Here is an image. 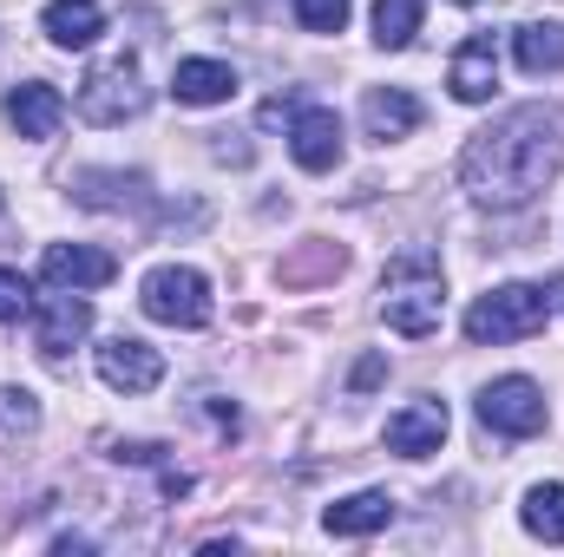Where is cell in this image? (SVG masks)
<instances>
[{
  "mask_svg": "<svg viewBox=\"0 0 564 557\" xmlns=\"http://www.w3.org/2000/svg\"><path fill=\"white\" fill-rule=\"evenodd\" d=\"M564 164V119L545 106H512L499 125H486L466 144L459 177L473 190V204L486 210H525Z\"/></svg>",
  "mask_w": 564,
  "mask_h": 557,
  "instance_id": "1",
  "label": "cell"
},
{
  "mask_svg": "<svg viewBox=\"0 0 564 557\" xmlns=\"http://www.w3.org/2000/svg\"><path fill=\"white\" fill-rule=\"evenodd\" d=\"M381 315L394 335L426 341L446 315V276H440V256L433 250H401L381 276Z\"/></svg>",
  "mask_w": 564,
  "mask_h": 557,
  "instance_id": "2",
  "label": "cell"
},
{
  "mask_svg": "<svg viewBox=\"0 0 564 557\" xmlns=\"http://www.w3.org/2000/svg\"><path fill=\"white\" fill-rule=\"evenodd\" d=\"M552 321V295L539 282H506V288H486L473 308H466V335L479 348H506V341H525Z\"/></svg>",
  "mask_w": 564,
  "mask_h": 557,
  "instance_id": "3",
  "label": "cell"
},
{
  "mask_svg": "<svg viewBox=\"0 0 564 557\" xmlns=\"http://www.w3.org/2000/svg\"><path fill=\"white\" fill-rule=\"evenodd\" d=\"M144 106H151V86H144L139 59H99L86 79H79V119H93V125H126V119H139Z\"/></svg>",
  "mask_w": 564,
  "mask_h": 557,
  "instance_id": "4",
  "label": "cell"
},
{
  "mask_svg": "<svg viewBox=\"0 0 564 557\" xmlns=\"http://www.w3.org/2000/svg\"><path fill=\"white\" fill-rule=\"evenodd\" d=\"M139 308L164 328H204L210 321V282L191 263H164V270H151L139 282Z\"/></svg>",
  "mask_w": 564,
  "mask_h": 557,
  "instance_id": "5",
  "label": "cell"
},
{
  "mask_svg": "<svg viewBox=\"0 0 564 557\" xmlns=\"http://www.w3.org/2000/svg\"><path fill=\"white\" fill-rule=\"evenodd\" d=\"M545 387L539 381H525V374H506V381H492L486 394H479V426L486 433H506V439H532V433H545Z\"/></svg>",
  "mask_w": 564,
  "mask_h": 557,
  "instance_id": "6",
  "label": "cell"
},
{
  "mask_svg": "<svg viewBox=\"0 0 564 557\" xmlns=\"http://www.w3.org/2000/svg\"><path fill=\"white\" fill-rule=\"evenodd\" d=\"M99 381L112 387V394H151L158 381H164V354L139 341V335H112L106 348H99Z\"/></svg>",
  "mask_w": 564,
  "mask_h": 557,
  "instance_id": "7",
  "label": "cell"
},
{
  "mask_svg": "<svg viewBox=\"0 0 564 557\" xmlns=\"http://www.w3.org/2000/svg\"><path fill=\"white\" fill-rule=\"evenodd\" d=\"M289 157L302 171H335L341 164V119L328 106H302L289 119Z\"/></svg>",
  "mask_w": 564,
  "mask_h": 557,
  "instance_id": "8",
  "label": "cell"
},
{
  "mask_svg": "<svg viewBox=\"0 0 564 557\" xmlns=\"http://www.w3.org/2000/svg\"><path fill=\"white\" fill-rule=\"evenodd\" d=\"M446 86H453L459 106H486V99L499 92V46H492V33H473V40L453 53Z\"/></svg>",
  "mask_w": 564,
  "mask_h": 557,
  "instance_id": "9",
  "label": "cell"
},
{
  "mask_svg": "<svg viewBox=\"0 0 564 557\" xmlns=\"http://www.w3.org/2000/svg\"><path fill=\"white\" fill-rule=\"evenodd\" d=\"M446 401H408L401 414H388V452H401V459H426V452H440V439H446Z\"/></svg>",
  "mask_w": 564,
  "mask_h": 557,
  "instance_id": "10",
  "label": "cell"
},
{
  "mask_svg": "<svg viewBox=\"0 0 564 557\" xmlns=\"http://www.w3.org/2000/svg\"><path fill=\"white\" fill-rule=\"evenodd\" d=\"M7 125L20 132V139H53L59 132V119H66V99L46 86V79H26V86H13L7 92Z\"/></svg>",
  "mask_w": 564,
  "mask_h": 557,
  "instance_id": "11",
  "label": "cell"
},
{
  "mask_svg": "<svg viewBox=\"0 0 564 557\" xmlns=\"http://www.w3.org/2000/svg\"><path fill=\"white\" fill-rule=\"evenodd\" d=\"M40 276L53 282V288H99V282L119 276V263L106 250H86V243H53L46 263H40Z\"/></svg>",
  "mask_w": 564,
  "mask_h": 557,
  "instance_id": "12",
  "label": "cell"
},
{
  "mask_svg": "<svg viewBox=\"0 0 564 557\" xmlns=\"http://www.w3.org/2000/svg\"><path fill=\"white\" fill-rule=\"evenodd\" d=\"M171 99L177 106H224V99H237V66H224V59H177Z\"/></svg>",
  "mask_w": 564,
  "mask_h": 557,
  "instance_id": "13",
  "label": "cell"
},
{
  "mask_svg": "<svg viewBox=\"0 0 564 557\" xmlns=\"http://www.w3.org/2000/svg\"><path fill=\"white\" fill-rule=\"evenodd\" d=\"M40 26H46V40H53V46L79 53V46H93V40L106 33V7H99V0H46Z\"/></svg>",
  "mask_w": 564,
  "mask_h": 557,
  "instance_id": "14",
  "label": "cell"
},
{
  "mask_svg": "<svg viewBox=\"0 0 564 557\" xmlns=\"http://www.w3.org/2000/svg\"><path fill=\"white\" fill-rule=\"evenodd\" d=\"M361 125H368V139L375 144H394V139H408L414 125H421V99L414 92H401V86H375L368 99H361Z\"/></svg>",
  "mask_w": 564,
  "mask_h": 557,
  "instance_id": "15",
  "label": "cell"
},
{
  "mask_svg": "<svg viewBox=\"0 0 564 557\" xmlns=\"http://www.w3.org/2000/svg\"><path fill=\"white\" fill-rule=\"evenodd\" d=\"M322 525H328L335 538H375V532H388V525H394V499H388V492H355V499H335V505L322 512Z\"/></svg>",
  "mask_w": 564,
  "mask_h": 557,
  "instance_id": "16",
  "label": "cell"
},
{
  "mask_svg": "<svg viewBox=\"0 0 564 557\" xmlns=\"http://www.w3.org/2000/svg\"><path fill=\"white\" fill-rule=\"evenodd\" d=\"M86 328H93V302H79V295H53V302H46V315H40V335H33V341H40V354H46V361H59Z\"/></svg>",
  "mask_w": 564,
  "mask_h": 557,
  "instance_id": "17",
  "label": "cell"
},
{
  "mask_svg": "<svg viewBox=\"0 0 564 557\" xmlns=\"http://www.w3.org/2000/svg\"><path fill=\"white\" fill-rule=\"evenodd\" d=\"M512 40H519V66L525 73H558L564 66V26L558 20H525Z\"/></svg>",
  "mask_w": 564,
  "mask_h": 557,
  "instance_id": "18",
  "label": "cell"
},
{
  "mask_svg": "<svg viewBox=\"0 0 564 557\" xmlns=\"http://www.w3.org/2000/svg\"><path fill=\"white\" fill-rule=\"evenodd\" d=\"M414 33H421V0H375V40L388 53L414 46Z\"/></svg>",
  "mask_w": 564,
  "mask_h": 557,
  "instance_id": "19",
  "label": "cell"
},
{
  "mask_svg": "<svg viewBox=\"0 0 564 557\" xmlns=\"http://www.w3.org/2000/svg\"><path fill=\"white\" fill-rule=\"evenodd\" d=\"M525 532L545 538V545H564V485H532L525 492Z\"/></svg>",
  "mask_w": 564,
  "mask_h": 557,
  "instance_id": "20",
  "label": "cell"
},
{
  "mask_svg": "<svg viewBox=\"0 0 564 557\" xmlns=\"http://www.w3.org/2000/svg\"><path fill=\"white\" fill-rule=\"evenodd\" d=\"M40 426V401L26 387H0V439H26Z\"/></svg>",
  "mask_w": 564,
  "mask_h": 557,
  "instance_id": "21",
  "label": "cell"
},
{
  "mask_svg": "<svg viewBox=\"0 0 564 557\" xmlns=\"http://www.w3.org/2000/svg\"><path fill=\"white\" fill-rule=\"evenodd\" d=\"M295 20L308 33H341L348 26V0H295Z\"/></svg>",
  "mask_w": 564,
  "mask_h": 557,
  "instance_id": "22",
  "label": "cell"
},
{
  "mask_svg": "<svg viewBox=\"0 0 564 557\" xmlns=\"http://www.w3.org/2000/svg\"><path fill=\"white\" fill-rule=\"evenodd\" d=\"M26 308H33V282L20 270H0V321H20Z\"/></svg>",
  "mask_w": 564,
  "mask_h": 557,
  "instance_id": "23",
  "label": "cell"
},
{
  "mask_svg": "<svg viewBox=\"0 0 564 557\" xmlns=\"http://www.w3.org/2000/svg\"><path fill=\"white\" fill-rule=\"evenodd\" d=\"M348 256L341 250H315V256H302V263H282V282H302V276H335Z\"/></svg>",
  "mask_w": 564,
  "mask_h": 557,
  "instance_id": "24",
  "label": "cell"
},
{
  "mask_svg": "<svg viewBox=\"0 0 564 557\" xmlns=\"http://www.w3.org/2000/svg\"><path fill=\"white\" fill-rule=\"evenodd\" d=\"M112 459H132V466H158V459H164V446H158V439H119V446H112Z\"/></svg>",
  "mask_w": 564,
  "mask_h": 557,
  "instance_id": "25",
  "label": "cell"
},
{
  "mask_svg": "<svg viewBox=\"0 0 564 557\" xmlns=\"http://www.w3.org/2000/svg\"><path fill=\"white\" fill-rule=\"evenodd\" d=\"M381 381H388V361H381V354H368V361L355 368V381H348V387H355V394H368V387H381Z\"/></svg>",
  "mask_w": 564,
  "mask_h": 557,
  "instance_id": "26",
  "label": "cell"
},
{
  "mask_svg": "<svg viewBox=\"0 0 564 557\" xmlns=\"http://www.w3.org/2000/svg\"><path fill=\"white\" fill-rule=\"evenodd\" d=\"M210 419H217V433H224V439H237V426H243L237 407H224V401H210Z\"/></svg>",
  "mask_w": 564,
  "mask_h": 557,
  "instance_id": "27",
  "label": "cell"
},
{
  "mask_svg": "<svg viewBox=\"0 0 564 557\" xmlns=\"http://www.w3.org/2000/svg\"><path fill=\"white\" fill-rule=\"evenodd\" d=\"M453 7H473V0H453Z\"/></svg>",
  "mask_w": 564,
  "mask_h": 557,
  "instance_id": "28",
  "label": "cell"
}]
</instances>
